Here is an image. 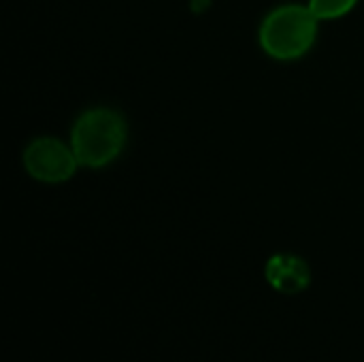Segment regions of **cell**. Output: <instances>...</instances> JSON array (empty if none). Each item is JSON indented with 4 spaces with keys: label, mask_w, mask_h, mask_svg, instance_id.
Here are the masks:
<instances>
[{
    "label": "cell",
    "mask_w": 364,
    "mask_h": 362,
    "mask_svg": "<svg viewBox=\"0 0 364 362\" xmlns=\"http://www.w3.org/2000/svg\"><path fill=\"white\" fill-rule=\"evenodd\" d=\"M126 139L128 126L124 115L109 107H94L77 117L68 143L81 166L102 169L124 151Z\"/></svg>",
    "instance_id": "obj_1"
},
{
    "label": "cell",
    "mask_w": 364,
    "mask_h": 362,
    "mask_svg": "<svg viewBox=\"0 0 364 362\" xmlns=\"http://www.w3.org/2000/svg\"><path fill=\"white\" fill-rule=\"evenodd\" d=\"M318 23L320 19L309 4H282L264 17L260 26V45L275 60H296L314 47Z\"/></svg>",
    "instance_id": "obj_2"
},
{
    "label": "cell",
    "mask_w": 364,
    "mask_h": 362,
    "mask_svg": "<svg viewBox=\"0 0 364 362\" xmlns=\"http://www.w3.org/2000/svg\"><path fill=\"white\" fill-rule=\"evenodd\" d=\"M23 166L36 181L62 183L70 179L81 164L70 143H64L55 137H38L28 143L23 151Z\"/></svg>",
    "instance_id": "obj_3"
},
{
    "label": "cell",
    "mask_w": 364,
    "mask_h": 362,
    "mask_svg": "<svg viewBox=\"0 0 364 362\" xmlns=\"http://www.w3.org/2000/svg\"><path fill=\"white\" fill-rule=\"evenodd\" d=\"M267 277L282 292H299L309 284V269L296 256H275L267 267Z\"/></svg>",
    "instance_id": "obj_4"
},
{
    "label": "cell",
    "mask_w": 364,
    "mask_h": 362,
    "mask_svg": "<svg viewBox=\"0 0 364 362\" xmlns=\"http://www.w3.org/2000/svg\"><path fill=\"white\" fill-rule=\"evenodd\" d=\"M356 4H358V0H309V9L316 13V17H318L320 21L343 17V15H348Z\"/></svg>",
    "instance_id": "obj_5"
}]
</instances>
